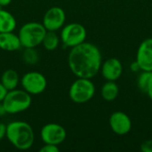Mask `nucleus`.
<instances>
[{"label": "nucleus", "mask_w": 152, "mask_h": 152, "mask_svg": "<svg viewBox=\"0 0 152 152\" xmlns=\"http://www.w3.org/2000/svg\"><path fill=\"white\" fill-rule=\"evenodd\" d=\"M68 64L70 71L77 77L91 79L97 75L102 67V54L96 45L83 42L70 48Z\"/></svg>", "instance_id": "1"}, {"label": "nucleus", "mask_w": 152, "mask_h": 152, "mask_svg": "<svg viewBox=\"0 0 152 152\" xmlns=\"http://www.w3.org/2000/svg\"><path fill=\"white\" fill-rule=\"evenodd\" d=\"M9 142L19 151L29 150L35 142L32 126L25 121L15 120L6 125V136Z\"/></svg>", "instance_id": "2"}, {"label": "nucleus", "mask_w": 152, "mask_h": 152, "mask_svg": "<svg viewBox=\"0 0 152 152\" xmlns=\"http://www.w3.org/2000/svg\"><path fill=\"white\" fill-rule=\"evenodd\" d=\"M32 103L31 94L23 89L7 91L2 104L7 114H18L29 109Z\"/></svg>", "instance_id": "3"}, {"label": "nucleus", "mask_w": 152, "mask_h": 152, "mask_svg": "<svg viewBox=\"0 0 152 152\" xmlns=\"http://www.w3.org/2000/svg\"><path fill=\"white\" fill-rule=\"evenodd\" d=\"M46 31L40 22L30 21L23 24L18 32L21 46L23 48H36L42 45Z\"/></svg>", "instance_id": "4"}, {"label": "nucleus", "mask_w": 152, "mask_h": 152, "mask_svg": "<svg viewBox=\"0 0 152 152\" xmlns=\"http://www.w3.org/2000/svg\"><path fill=\"white\" fill-rule=\"evenodd\" d=\"M95 87L90 78L77 77L69 90L70 100L77 104H83L89 102L94 95Z\"/></svg>", "instance_id": "5"}, {"label": "nucleus", "mask_w": 152, "mask_h": 152, "mask_svg": "<svg viewBox=\"0 0 152 152\" xmlns=\"http://www.w3.org/2000/svg\"><path fill=\"white\" fill-rule=\"evenodd\" d=\"M59 36L64 46L72 48L85 42L86 38V29L82 24L76 22L69 23L61 28Z\"/></svg>", "instance_id": "6"}, {"label": "nucleus", "mask_w": 152, "mask_h": 152, "mask_svg": "<svg viewBox=\"0 0 152 152\" xmlns=\"http://www.w3.org/2000/svg\"><path fill=\"white\" fill-rule=\"evenodd\" d=\"M21 87L31 95H38L45 92L47 86L45 77L38 71H28L20 80Z\"/></svg>", "instance_id": "7"}, {"label": "nucleus", "mask_w": 152, "mask_h": 152, "mask_svg": "<svg viewBox=\"0 0 152 152\" xmlns=\"http://www.w3.org/2000/svg\"><path fill=\"white\" fill-rule=\"evenodd\" d=\"M67 137L65 128L57 123H48L45 125L40 130L41 141L45 144L60 145Z\"/></svg>", "instance_id": "8"}, {"label": "nucleus", "mask_w": 152, "mask_h": 152, "mask_svg": "<svg viewBox=\"0 0 152 152\" xmlns=\"http://www.w3.org/2000/svg\"><path fill=\"white\" fill-rule=\"evenodd\" d=\"M66 13L61 7L53 6L49 8L44 17L42 24L47 31H58L65 24Z\"/></svg>", "instance_id": "9"}, {"label": "nucleus", "mask_w": 152, "mask_h": 152, "mask_svg": "<svg viewBox=\"0 0 152 152\" xmlns=\"http://www.w3.org/2000/svg\"><path fill=\"white\" fill-rule=\"evenodd\" d=\"M136 61L142 70L152 71V38H148L141 44Z\"/></svg>", "instance_id": "10"}, {"label": "nucleus", "mask_w": 152, "mask_h": 152, "mask_svg": "<svg viewBox=\"0 0 152 152\" xmlns=\"http://www.w3.org/2000/svg\"><path fill=\"white\" fill-rule=\"evenodd\" d=\"M110 126L112 131L119 135H124L129 133L132 127L130 118L121 111L114 112L110 118Z\"/></svg>", "instance_id": "11"}, {"label": "nucleus", "mask_w": 152, "mask_h": 152, "mask_svg": "<svg viewBox=\"0 0 152 152\" xmlns=\"http://www.w3.org/2000/svg\"><path fill=\"white\" fill-rule=\"evenodd\" d=\"M102 68V74L108 81L117 80L122 74V64L116 58H110L106 60Z\"/></svg>", "instance_id": "12"}, {"label": "nucleus", "mask_w": 152, "mask_h": 152, "mask_svg": "<svg viewBox=\"0 0 152 152\" xmlns=\"http://www.w3.org/2000/svg\"><path fill=\"white\" fill-rule=\"evenodd\" d=\"M18 34L13 31L0 33V49L6 52H15L21 48Z\"/></svg>", "instance_id": "13"}, {"label": "nucleus", "mask_w": 152, "mask_h": 152, "mask_svg": "<svg viewBox=\"0 0 152 152\" xmlns=\"http://www.w3.org/2000/svg\"><path fill=\"white\" fill-rule=\"evenodd\" d=\"M17 27L15 17L0 6V33L14 31Z\"/></svg>", "instance_id": "14"}, {"label": "nucleus", "mask_w": 152, "mask_h": 152, "mask_svg": "<svg viewBox=\"0 0 152 152\" xmlns=\"http://www.w3.org/2000/svg\"><path fill=\"white\" fill-rule=\"evenodd\" d=\"M0 83L4 86V87L7 91L17 88L20 83V77L18 72L12 69H8L4 70L1 76Z\"/></svg>", "instance_id": "15"}, {"label": "nucleus", "mask_w": 152, "mask_h": 152, "mask_svg": "<svg viewBox=\"0 0 152 152\" xmlns=\"http://www.w3.org/2000/svg\"><path fill=\"white\" fill-rule=\"evenodd\" d=\"M61 39L56 31H46L42 45L47 51H54L58 48Z\"/></svg>", "instance_id": "16"}, {"label": "nucleus", "mask_w": 152, "mask_h": 152, "mask_svg": "<svg viewBox=\"0 0 152 152\" xmlns=\"http://www.w3.org/2000/svg\"><path fill=\"white\" fill-rule=\"evenodd\" d=\"M118 94V86L114 81L105 83L102 87V96L105 101L111 102L117 98Z\"/></svg>", "instance_id": "17"}, {"label": "nucleus", "mask_w": 152, "mask_h": 152, "mask_svg": "<svg viewBox=\"0 0 152 152\" xmlns=\"http://www.w3.org/2000/svg\"><path fill=\"white\" fill-rule=\"evenodd\" d=\"M21 58L27 65H35L39 61V54L36 48H24Z\"/></svg>", "instance_id": "18"}, {"label": "nucleus", "mask_w": 152, "mask_h": 152, "mask_svg": "<svg viewBox=\"0 0 152 152\" xmlns=\"http://www.w3.org/2000/svg\"><path fill=\"white\" fill-rule=\"evenodd\" d=\"M138 86L142 92L147 93L152 86V71L143 70L138 77Z\"/></svg>", "instance_id": "19"}, {"label": "nucleus", "mask_w": 152, "mask_h": 152, "mask_svg": "<svg viewBox=\"0 0 152 152\" xmlns=\"http://www.w3.org/2000/svg\"><path fill=\"white\" fill-rule=\"evenodd\" d=\"M60 149L58 145L53 144H45L39 149V152H59Z\"/></svg>", "instance_id": "20"}, {"label": "nucleus", "mask_w": 152, "mask_h": 152, "mask_svg": "<svg viewBox=\"0 0 152 152\" xmlns=\"http://www.w3.org/2000/svg\"><path fill=\"white\" fill-rule=\"evenodd\" d=\"M141 150L142 152H152V140L144 142L141 145Z\"/></svg>", "instance_id": "21"}, {"label": "nucleus", "mask_w": 152, "mask_h": 152, "mask_svg": "<svg viewBox=\"0 0 152 152\" xmlns=\"http://www.w3.org/2000/svg\"><path fill=\"white\" fill-rule=\"evenodd\" d=\"M6 136V125L0 123V142Z\"/></svg>", "instance_id": "22"}, {"label": "nucleus", "mask_w": 152, "mask_h": 152, "mask_svg": "<svg viewBox=\"0 0 152 152\" xmlns=\"http://www.w3.org/2000/svg\"><path fill=\"white\" fill-rule=\"evenodd\" d=\"M6 93H7V90H6V89L4 87V86L0 83V102H3V100H4V98L5 94H6Z\"/></svg>", "instance_id": "23"}, {"label": "nucleus", "mask_w": 152, "mask_h": 152, "mask_svg": "<svg viewBox=\"0 0 152 152\" xmlns=\"http://www.w3.org/2000/svg\"><path fill=\"white\" fill-rule=\"evenodd\" d=\"M131 69H132V70H134V71H137V70L141 69H140V67H139V64L137 63V61L134 62V63L131 65Z\"/></svg>", "instance_id": "24"}, {"label": "nucleus", "mask_w": 152, "mask_h": 152, "mask_svg": "<svg viewBox=\"0 0 152 152\" xmlns=\"http://www.w3.org/2000/svg\"><path fill=\"white\" fill-rule=\"evenodd\" d=\"M12 0H0V6H7L11 4Z\"/></svg>", "instance_id": "25"}, {"label": "nucleus", "mask_w": 152, "mask_h": 152, "mask_svg": "<svg viewBox=\"0 0 152 152\" xmlns=\"http://www.w3.org/2000/svg\"><path fill=\"white\" fill-rule=\"evenodd\" d=\"M5 114H7V113H6L4 108L2 102H0V117H3V116H4Z\"/></svg>", "instance_id": "26"}, {"label": "nucleus", "mask_w": 152, "mask_h": 152, "mask_svg": "<svg viewBox=\"0 0 152 152\" xmlns=\"http://www.w3.org/2000/svg\"><path fill=\"white\" fill-rule=\"evenodd\" d=\"M147 94H148V95H149V97L151 98L152 100V86L147 91Z\"/></svg>", "instance_id": "27"}]
</instances>
